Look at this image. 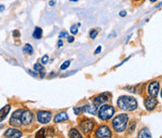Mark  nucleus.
I'll use <instances>...</instances> for the list:
<instances>
[{"mask_svg":"<svg viewBox=\"0 0 162 138\" xmlns=\"http://www.w3.org/2000/svg\"><path fill=\"white\" fill-rule=\"evenodd\" d=\"M117 105L124 111H133L137 108V101L133 97L121 96L117 101Z\"/></svg>","mask_w":162,"mask_h":138,"instance_id":"nucleus-1","label":"nucleus"},{"mask_svg":"<svg viewBox=\"0 0 162 138\" xmlns=\"http://www.w3.org/2000/svg\"><path fill=\"white\" fill-rule=\"evenodd\" d=\"M128 120V117L126 114H120L118 116L114 118L112 120V126L115 132H122L126 130L127 128V123Z\"/></svg>","mask_w":162,"mask_h":138,"instance_id":"nucleus-2","label":"nucleus"},{"mask_svg":"<svg viewBox=\"0 0 162 138\" xmlns=\"http://www.w3.org/2000/svg\"><path fill=\"white\" fill-rule=\"evenodd\" d=\"M114 114V108L111 105L104 104L99 110V118L102 120H108Z\"/></svg>","mask_w":162,"mask_h":138,"instance_id":"nucleus-3","label":"nucleus"},{"mask_svg":"<svg viewBox=\"0 0 162 138\" xmlns=\"http://www.w3.org/2000/svg\"><path fill=\"white\" fill-rule=\"evenodd\" d=\"M22 113H24V110H17L15 111L12 116L10 118V124L13 127H18L22 124Z\"/></svg>","mask_w":162,"mask_h":138,"instance_id":"nucleus-4","label":"nucleus"},{"mask_svg":"<svg viewBox=\"0 0 162 138\" xmlns=\"http://www.w3.org/2000/svg\"><path fill=\"white\" fill-rule=\"evenodd\" d=\"M37 119L39 123L41 124H46L49 123L50 120L52 119V113L48 111H39L38 112Z\"/></svg>","mask_w":162,"mask_h":138,"instance_id":"nucleus-5","label":"nucleus"},{"mask_svg":"<svg viewBox=\"0 0 162 138\" xmlns=\"http://www.w3.org/2000/svg\"><path fill=\"white\" fill-rule=\"evenodd\" d=\"M94 122L93 121H91L90 119H83L80 124H79V127L80 129L82 130V132L83 133H88L90 132L92 130L94 129Z\"/></svg>","mask_w":162,"mask_h":138,"instance_id":"nucleus-6","label":"nucleus"},{"mask_svg":"<svg viewBox=\"0 0 162 138\" xmlns=\"http://www.w3.org/2000/svg\"><path fill=\"white\" fill-rule=\"evenodd\" d=\"M111 132L107 126H100L97 131H96V136L97 137H102V138H107L111 137Z\"/></svg>","mask_w":162,"mask_h":138,"instance_id":"nucleus-7","label":"nucleus"},{"mask_svg":"<svg viewBox=\"0 0 162 138\" xmlns=\"http://www.w3.org/2000/svg\"><path fill=\"white\" fill-rule=\"evenodd\" d=\"M34 119V115L30 111H24L22 116V125H28Z\"/></svg>","mask_w":162,"mask_h":138,"instance_id":"nucleus-8","label":"nucleus"},{"mask_svg":"<svg viewBox=\"0 0 162 138\" xmlns=\"http://www.w3.org/2000/svg\"><path fill=\"white\" fill-rule=\"evenodd\" d=\"M158 90H159V83L156 81L152 82L149 86H148V92L149 94L153 97H156L158 94Z\"/></svg>","mask_w":162,"mask_h":138,"instance_id":"nucleus-9","label":"nucleus"},{"mask_svg":"<svg viewBox=\"0 0 162 138\" xmlns=\"http://www.w3.org/2000/svg\"><path fill=\"white\" fill-rule=\"evenodd\" d=\"M144 104H145V107L148 111H152L157 104V101L156 100L155 97H149L145 100L144 102Z\"/></svg>","mask_w":162,"mask_h":138,"instance_id":"nucleus-10","label":"nucleus"},{"mask_svg":"<svg viewBox=\"0 0 162 138\" xmlns=\"http://www.w3.org/2000/svg\"><path fill=\"white\" fill-rule=\"evenodd\" d=\"M5 137H11V138H18L22 136V132L19 130L16 129H9L6 131V132L4 133Z\"/></svg>","mask_w":162,"mask_h":138,"instance_id":"nucleus-11","label":"nucleus"},{"mask_svg":"<svg viewBox=\"0 0 162 138\" xmlns=\"http://www.w3.org/2000/svg\"><path fill=\"white\" fill-rule=\"evenodd\" d=\"M97 105L94 103V104H89V105H85L83 107V112H87L91 115H95L96 112H97Z\"/></svg>","mask_w":162,"mask_h":138,"instance_id":"nucleus-12","label":"nucleus"},{"mask_svg":"<svg viewBox=\"0 0 162 138\" xmlns=\"http://www.w3.org/2000/svg\"><path fill=\"white\" fill-rule=\"evenodd\" d=\"M68 119L67 115L66 112H60L59 114H57L56 116L55 117V122L56 123H59V122H62V121H65Z\"/></svg>","mask_w":162,"mask_h":138,"instance_id":"nucleus-13","label":"nucleus"},{"mask_svg":"<svg viewBox=\"0 0 162 138\" xmlns=\"http://www.w3.org/2000/svg\"><path fill=\"white\" fill-rule=\"evenodd\" d=\"M108 101V97H106V94H101V95H99L97 96L95 99H94V103L99 106V104H102L104 103L105 102Z\"/></svg>","mask_w":162,"mask_h":138,"instance_id":"nucleus-14","label":"nucleus"},{"mask_svg":"<svg viewBox=\"0 0 162 138\" xmlns=\"http://www.w3.org/2000/svg\"><path fill=\"white\" fill-rule=\"evenodd\" d=\"M10 105H6V106H4L2 109H1V111H0V120H4V119L7 117V115L9 114V112H10Z\"/></svg>","mask_w":162,"mask_h":138,"instance_id":"nucleus-15","label":"nucleus"},{"mask_svg":"<svg viewBox=\"0 0 162 138\" xmlns=\"http://www.w3.org/2000/svg\"><path fill=\"white\" fill-rule=\"evenodd\" d=\"M151 136H152L151 132L146 128H144L143 130H141L140 132H139V134H138V137H140V138H150Z\"/></svg>","mask_w":162,"mask_h":138,"instance_id":"nucleus-16","label":"nucleus"},{"mask_svg":"<svg viewBox=\"0 0 162 138\" xmlns=\"http://www.w3.org/2000/svg\"><path fill=\"white\" fill-rule=\"evenodd\" d=\"M34 70H35L37 73H38L41 75V77H43V76L45 75V69H44L40 64L36 63V64L34 65Z\"/></svg>","mask_w":162,"mask_h":138,"instance_id":"nucleus-17","label":"nucleus"},{"mask_svg":"<svg viewBox=\"0 0 162 138\" xmlns=\"http://www.w3.org/2000/svg\"><path fill=\"white\" fill-rule=\"evenodd\" d=\"M32 36H33V38H35V39H37V40L41 39V37H42V29H41L40 27H35Z\"/></svg>","mask_w":162,"mask_h":138,"instance_id":"nucleus-18","label":"nucleus"},{"mask_svg":"<svg viewBox=\"0 0 162 138\" xmlns=\"http://www.w3.org/2000/svg\"><path fill=\"white\" fill-rule=\"evenodd\" d=\"M68 135H69V137H71V138H82L83 137L76 129H71V131H69Z\"/></svg>","mask_w":162,"mask_h":138,"instance_id":"nucleus-19","label":"nucleus"},{"mask_svg":"<svg viewBox=\"0 0 162 138\" xmlns=\"http://www.w3.org/2000/svg\"><path fill=\"white\" fill-rule=\"evenodd\" d=\"M22 51H24L25 53H28V54H30V55H32L33 52H34L33 47H32V46H31L30 44H28V43H26V44L25 45V47H24V49H22Z\"/></svg>","mask_w":162,"mask_h":138,"instance_id":"nucleus-20","label":"nucleus"},{"mask_svg":"<svg viewBox=\"0 0 162 138\" xmlns=\"http://www.w3.org/2000/svg\"><path fill=\"white\" fill-rule=\"evenodd\" d=\"M98 33H99V31H98L97 29H92V30L90 31V33H89V36H90L91 39H95V38L97 37Z\"/></svg>","mask_w":162,"mask_h":138,"instance_id":"nucleus-21","label":"nucleus"},{"mask_svg":"<svg viewBox=\"0 0 162 138\" xmlns=\"http://www.w3.org/2000/svg\"><path fill=\"white\" fill-rule=\"evenodd\" d=\"M69 65H71V61L67 60V61H65V62L61 65L60 69H61V70H66V69H67V68L69 67Z\"/></svg>","mask_w":162,"mask_h":138,"instance_id":"nucleus-22","label":"nucleus"},{"mask_svg":"<svg viewBox=\"0 0 162 138\" xmlns=\"http://www.w3.org/2000/svg\"><path fill=\"white\" fill-rule=\"evenodd\" d=\"M78 26H76V25H73V26H71V32L72 33V34H77V32H78Z\"/></svg>","mask_w":162,"mask_h":138,"instance_id":"nucleus-23","label":"nucleus"},{"mask_svg":"<svg viewBox=\"0 0 162 138\" xmlns=\"http://www.w3.org/2000/svg\"><path fill=\"white\" fill-rule=\"evenodd\" d=\"M68 35H67V31H61L60 34H59V38L60 39H63V38H67Z\"/></svg>","mask_w":162,"mask_h":138,"instance_id":"nucleus-24","label":"nucleus"},{"mask_svg":"<svg viewBox=\"0 0 162 138\" xmlns=\"http://www.w3.org/2000/svg\"><path fill=\"white\" fill-rule=\"evenodd\" d=\"M48 59H49V56H42V58H41V62H42V64H46L48 62Z\"/></svg>","mask_w":162,"mask_h":138,"instance_id":"nucleus-25","label":"nucleus"},{"mask_svg":"<svg viewBox=\"0 0 162 138\" xmlns=\"http://www.w3.org/2000/svg\"><path fill=\"white\" fill-rule=\"evenodd\" d=\"M74 111H75V114L76 115H79L81 113V111H83V107H80V108H74Z\"/></svg>","mask_w":162,"mask_h":138,"instance_id":"nucleus-26","label":"nucleus"},{"mask_svg":"<svg viewBox=\"0 0 162 138\" xmlns=\"http://www.w3.org/2000/svg\"><path fill=\"white\" fill-rule=\"evenodd\" d=\"M13 37L19 38V37H20V32H19L18 30H14V31H13Z\"/></svg>","mask_w":162,"mask_h":138,"instance_id":"nucleus-27","label":"nucleus"},{"mask_svg":"<svg viewBox=\"0 0 162 138\" xmlns=\"http://www.w3.org/2000/svg\"><path fill=\"white\" fill-rule=\"evenodd\" d=\"M100 51H101V46H99V47H98V48L96 49V51H95V54L98 55V54L100 53Z\"/></svg>","mask_w":162,"mask_h":138,"instance_id":"nucleus-28","label":"nucleus"},{"mask_svg":"<svg viewBox=\"0 0 162 138\" xmlns=\"http://www.w3.org/2000/svg\"><path fill=\"white\" fill-rule=\"evenodd\" d=\"M67 41H68L69 43L73 42V41H74V38H73V37H67Z\"/></svg>","mask_w":162,"mask_h":138,"instance_id":"nucleus-29","label":"nucleus"},{"mask_svg":"<svg viewBox=\"0 0 162 138\" xmlns=\"http://www.w3.org/2000/svg\"><path fill=\"white\" fill-rule=\"evenodd\" d=\"M119 14H120V16H121V17H125V16L127 15V12H126L125 10H124V11L122 10V11H120V13H119Z\"/></svg>","mask_w":162,"mask_h":138,"instance_id":"nucleus-30","label":"nucleus"},{"mask_svg":"<svg viewBox=\"0 0 162 138\" xmlns=\"http://www.w3.org/2000/svg\"><path fill=\"white\" fill-rule=\"evenodd\" d=\"M62 45H63V41H62V40H60L58 41V47H61V46H62Z\"/></svg>","mask_w":162,"mask_h":138,"instance_id":"nucleus-31","label":"nucleus"},{"mask_svg":"<svg viewBox=\"0 0 162 138\" xmlns=\"http://www.w3.org/2000/svg\"><path fill=\"white\" fill-rule=\"evenodd\" d=\"M55 1H50L49 5H50V6H54V5H55Z\"/></svg>","mask_w":162,"mask_h":138,"instance_id":"nucleus-32","label":"nucleus"},{"mask_svg":"<svg viewBox=\"0 0 162 138\" xmlns=\"http://www.w3.org/2000/svg\"><path fill=\"white\" fill-rule=\"evenodd\" d=\"M3 10H4V6L1 5V12H3Z\"/></svg>","mask_w":162,"mask_h":138,"instance_id":"nucleus-33","label":"nucleus"},{"mask_svg":"<svg viewBox=\"0 0 162 138\" xmlns=\"http://www.w3.org/2000/svg\"><path fill=\"white\" fill-rule=\"evenodd\" d=\"M71 1H73V2H77L78 0H71Z\"/></svg>","mask_w":162,"mask_h":138,"instance_id":"nucleus-34","label":"nucleus"},{"mask_svg":"<svg viewBox=\"0 0 162 138\" xmlns=\"http://www.w3.org/2000/svg\"><path fill=\"white\" fill-rule=\"evenodd\" d=\"M150 1H151V2H156V0H150Z\"/></svg>","mask_w":162,"mask_h":138,"instance_id":"nucleus-35","label":"nucleus"},{"mask_svg":"<svg viewBox=\"0 0 162 138\" xmlns=\"http://www.w3.org/2000/svg\"><path fill=\"white\" fill-rule=\"evenodd\" d=\"M161 97H162V90H161Z\"/></svg>","mask_w":162,"mask_h":138,"instance_id":"nucleus-36","label":"nucleus"}]
</instances>
